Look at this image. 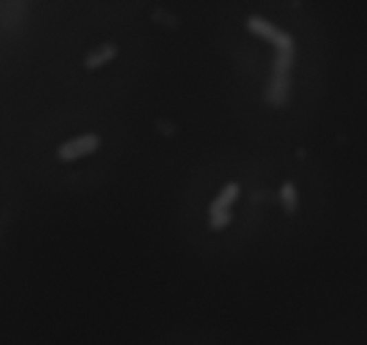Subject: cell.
<instances>
[{
    "instance_id": "obj_1",
    "label": "cell",
    "mask_w": 367,
    "mask_h": 345,
    "mask_svg": "<svg viewBox=\"0 0 367 345\" xmlns=\"http://www.w3.org/2000/svg\"><path fill=\"white\" fill-rule=\"evenodd\" d=\"M295 43L277 47L276 58H274L273 74L269 79L267 90H265V100L274 108H282L289 102L291 93V68L294 65Z\"/></svg>"
},
{
    "instance_id": "obj_2",
    "label": "cell",
    "mask_w": 367,
    "mask_h": 345,
    "mask_svg": "<svg viewBox=\"0 0 367 345\" xmlns=\"http://www.w3.org/2000/svg\"><path fill=\"white\" fill-rule=\"evenodd\" d=\"M98 147H101V138L94 133H88V135L67 140L65 144L59 145L58 157L61 162H76L81 157L94 154Z\"/></svg>"
},
{
    "instance_id": "obj_3",
    "label": "cell",
    "mask_w": 367,
    "mask_h": 345,
    "mask_svg": "<svg viewBox=\"0 0 367 345\" xmlns=\"http://www.w3.org/2000/svg\"><path fill=\"white\" fill-rule=\"evenodd\" d=\"M247 29H249L255 36L264 38L269 43H273L274 49L283 47L286 43H292V36L289 32L282 31L280 27H276L274 23H271L269 20H265L264 16H249L247 19Z\"/></svg>"
},
{
    "instance_id": "obj_4",
    "label": "cell",
    "mask_w": 367,
    "mask_h": 345,
    "mask_svg": "<svg viewBox=\"0 0 367 345\" xmlns=\"http://www.w3.org/2000/svg\"><path fill=\"white\" fill-rule=\"evenodd\" d=\"M116 54H118V49H116L115 43H104V45L92 50V52L86 56L85 67L88 68V70H97V68L104 67V65H107L109 61H113V59L116 58Z\"/></svg>"
},
{
    "instance_id": "obj_5",
    "label": "cell",
    "mask_w": 367,
    "mask_h": 345,
    "mask_svg": "<svg viewBox=\"0 0 367 345\" xmlns=\"http://www.w3.org/2000/svg\"><path fill=\"white\" fill-rule=\"evenodd\" d=\"M238 193H240V188H238L237 183L226 184V186L220 190L219 195L213 199V202H211L210 215L211 213H226V211H231V206L238 199Z\"/></svg>"
},
{
    "instance_id": "obj_6",
    "label": "cell",
    "mask_w": 367,
    "mask_h": 345,
    "mask_svg": "<svg viewBox=\"0 0 367 345\" xmlns=\"http://www.w3.org/2000/svg\"><path fill=\"white\" fill-rule=\"evenodd\" d=\"M280 201H282V206L286 213H294L297 210V206H300V195H297L294 183L282 184V188H280Z\"/></svg>"
},
{
    "instance_id": "obj_7",
    "label": "cell",
    "mask_w": 367,
    "mask_h": 345,
    "mask_svg": "<svg viewBox=\"0 0 367 345\" xmlns=\"http://www.w3.org/2000/svg\"><path fill=\"white\" fill-rule=\"evenodd\" d=\"M233 213L226 211V213H211L210 215V227L211 229H224L228 224H231Z\"/></svg>"
}]
</instances>
